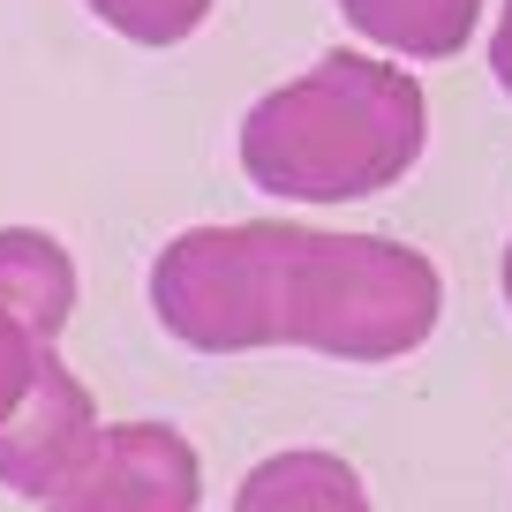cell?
Segmentation results:
<instances>
[{
	"label": "cell",
	"instance_id": "cell-4",
	"mask_svg": "<svg viewBox=\"0 0 512 512\" xmlns=\"http://www.w3.org/2000/svg\"><path fill=\"white\" fill-rule=\"evenodd\" d=\"M91 445H98V407L76 384V369L46 347L31 392L16 400V415L0 422V482L16 497H38V505H46V497L83 467Z\"/></svg>",
	"mask_w": 512,
	"mask_h": 512
},
{
	"label": "cell",
	"instance_id": "cell-11",
	"mask_svg": "<svg viewBox=\"0 0 512 512\" xmlns=\"http://www.w3.org/2000/svg\"><path fill=\"white\" fill-rule=\"evenodd\" d=\"M497 287H505V309H512V241H505V272H497Z\"/></svg>",
	"mask_w": 512,
	"mask_h": 512
},
{
	"label": "cell",
	"instance_id": "cell-9",
	"mask_svg": "<svg viewBox=\"0 0 512 512\" xmlns=\"http://www.w3.org/2000/svg\"><path fill=\"white\" fill-rule=\"evenodd\" d=\"M38 354H46V339H31L16 317H0V422L16 415V400L31 392V377H38Z\"/></svg>",
	"mask_w": 512,
	"mask_h": 512
},
{
	"label": "cell",
	"instance_id": "cell-6",
	"mask_svg": "<svg viewBox=\"0 0 512 512\" xmlns=\"http://www.w3.org/2000/svg\"><path fill=\"white\" fill-rule=\"evenodd\" d=\"M234 512H369V490L332 452H272L241 475Z\"/></svg>",
	"mask_w": 512,
	"mask_h": 512
},
{
	"label": "cell",
	"instance_id": "cell-5",
	"mask_svg": "<svg viewBox=\"0 0 512 512\" xmlns=\"http://www.w3.org/2000/svg\"><path fill=\"white\" fill-rule=\"evenodd\" d=\"M76 309V264L53 234L38 226H0V317H16L31 339H46Z\"/></svg>",
	"mask_w": 512,
	"mask_h": 512
},
{
	"label": "cell",
	"instance_id": "cell-2",
	"mask_svg": "<svg viewBox=\"0 0 512 512\" xmlns=\"http://www.w3.org/2000/svg\"><path fill=\"white\" fill-rule=\"evenodd\" d=\"M430 144V98L400 61L324 53L309 76L241 113V174L287 204H354L415 174Z\"/></svg>",
	"mask_w": 512,
	"mask_h": 512
},
{
	"label": "cell",
	"instance_id": "cell-10",
	"mask_svg": "<svg viewBox=\"0 0 512 512\" xmlns=\"http://www.w3.org/2000/svg\"><path fill=\"white\" fill-rule=\"evenodd\" d=\"M490 76H497V91L512 98V0L497 8V23H490Z\"/></svg>",
	"mask_w": 512,
	"mask_h": 512
},
{
	"label": "cell",
	"instance_id": "cell-1",
	"mask_svg": "<svg viewBox=\"0 0 512 512\" xmlns=\"http://www.w3.org/2000/svg\"><path fill=\"white\" fill-rule=\"evenodd\" d=\"M151 309L196 354L317 347L339 362H400L437 332L445 279L392 234L241 219L166 241L151 256Z\"/></svg>",
	"mask_w": 512,
	"mask_h": 512
},
{
	"label": "cell",
	"instance_id": "cell-7",
	"mask_svg": "<svg viewBox=\"0 0 512 512\" xmlns=\"http://www.w3.org/2000/svg\"><path fill=\"white\" fill-rule=\"evenodd\" d=\"M339 16L400 61H452L475 38L482 0H339Z\"/></svg>",
	"mask_w": 512,
	"mask_h": 512
},
{
	"label": "cell",
	"instance_id": "cell-8",
	"mask_svg": "<svg viewBox=\"0 0 512 512\" xmlns=\"http://www.w3.org/2000/svg\"><path fill=\"white\" fill-rule=\"evenodd\" d=\"M98 23H106L113 38H128V46H181V38L204 31L211 0H83Z\"/></svg>",
	"mask_w": 512,
	"mask_h": 512
},
{
	"label": "cell",
	"instance_id": "cell-3",
	"mask_svg": "<svg viewBox=\"0 0 512 512\" xmlns=\"http://www.w3.org/2000/svg\"><path fill=\"white\" fill-rule=\"evenodd\" d=\"M204 467L174 422H113L38 512H196Z\"/></svg>",
	"mask_w": 512,
	"mask_h": 512
}]
</instances>
